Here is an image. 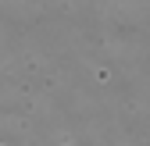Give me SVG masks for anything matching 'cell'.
<instances>
[{
    "label": "cell",
    "mask_w": 150,
    "mask_h": 146,
    "mask_svg": "<svg viewBox=\"0 0 150 146\" xmlns=\"http://www.w3.org/2000/svg\"><path fill=\"white\" fill-rule=\"evenodd\" d=\"M61 146H75V142H61Z\"/></svg>",
    "instance_id": "6da1fadb"
}]
</instances>
